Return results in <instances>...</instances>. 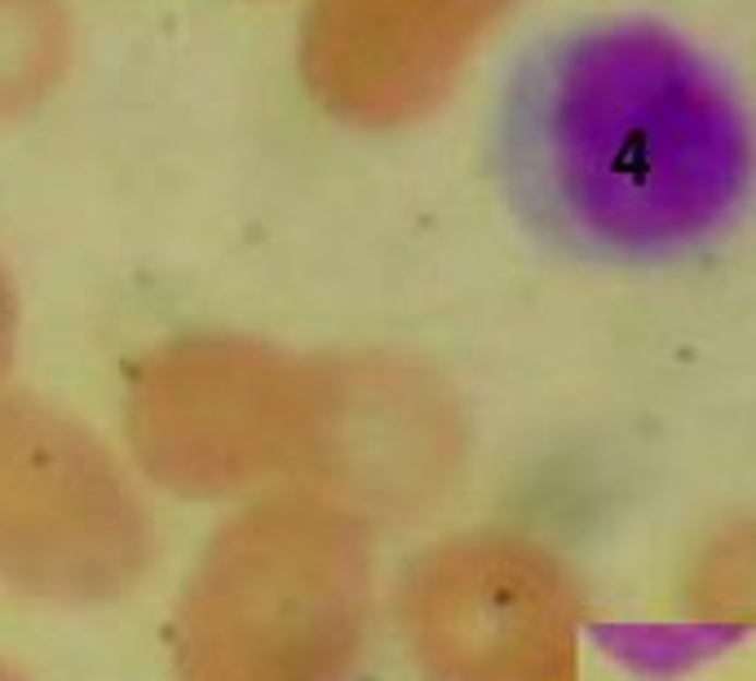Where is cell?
Returning <instances> with one entry per match:
<instances>
[{"label": "cell", "instance_id": "cell-1", "mask_svg": "<svg viewBox=\"0 0 756 681\" xmlns=\"http://www.w3.org/2000/svg\"><path fill=\"white\" fill-rule=\"evenodd\" d=\"M155 553L146 504L107 443L45 403H0V580L58 607L116 602Z\"/></svg>", "mask_w": 756, "mask_h": 681}, {"label": "cell", "instance_id": "cell-2", "mask_svg": "<svg viewBox=\"0 0 756 681\" xmlns=\"http://www.w3.org/2000/svg\"><path fill=\"white\" fill-rule=\"evenodd\" d=\"M0 681H23V677H19L14 668H5V664H0Z\"/></svg>", "mask_w": 756, "mask_h": 681}]
</instances>
